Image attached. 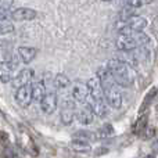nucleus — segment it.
Masks as SVG:
<instances>
[{
  "label": "nucleus",
  "instance_id": "obj_20",
  "mask_svg": "<svg viewBox=\"0 0 158 158\" xmlns=\"http://www.w3.org/2000/svg\"><path fill=\"white\" fill-rule=\"evenodd\" d=\"M54 86L57 87L58 90H65L67 87H69L71 86V81H69V78L67 77L65 74H58V75H56V78H54Z\"/></svg>",
  "mask_w": 158,
  "mask_h": 158
},
{
  "label": "nucleus",
  "instance_id": "obj_8",
  "mask_svg": "<svg viewBox=\"0 0 158 158\" xmlns=\"http://www.w3.org/2000/svg\"><path fill=\"white\" fill-rule=\"evenodd\" d=\"M18 63L15 61H2L0 63V82L8 83L14 77V69L17 68Z\"/></svg>",
  "mask_w": 158,
  "mask_h": 158
},
{
  "label": "nucleus",
  "instance_id": "obj_27",
  "mask_svg": "<svg viewBox=\"0 0 158 158\" xmlns=\"http://www.w3.org/2000/svg\"><path fill=\"white\" fill-rule=\"evenodd\" d=\"M13 3H14V0H0V7L7 10V8H10L13 6Z\"/></svg>",
  "mask_w": 158,
  "mask_h": 158
},
{
  "label": "nucleus",
  "instance_id": "obj_31",
  "mask_svg": "<svg viewBox=\"0 0 158 158\" xmlns=\"http://www.w3.org/2000/svg\"><path fill=\"white\" fill-rule=\"evenodd\" d=\"M129 2V0H122V3H128Z\"/></svg>",
  "mask_w": 158,
  "mask_h": 158
},
{
  "label": "nucleus",
  "instance_id": "obj_30",
  "mask_svg": "<svg viewBox=\"0 0 158 158\" xmlns=\"http://www.w3.org/2000/svg\"><path fill=\"white\" fill-rule=\"evenodd\" d=\"M103 2H107V3H111V2H114V0H103Z\"/></svg>",
  "mask_w": 158,
  "mask_h": 158
},
{
  "label": "nucleus",
  "instance_id": "obj_2",
  "mask_svg": "<svg viewBox=\"0 0 158 158\" xmlns=\"http://www.w3.org/2000/svg\"><path fill=\"white\" fill-rule=\"evenodd\" d=\"M150 42V38L140 32H133V33H126V35H119L117 40V49L121 52H132V50L137 49L140 46H144Z\"/></svg>",
  "mask_w": 158,
  "mask_h": 158
},
{
  "label": "nucleus",
  "instance_id": "obj_1",
  "mask_svg": "<svg viewBox=\"0 0 158 158\" xmlns=\"http://www.w3.org/2000/svg\"><path fill=\"white\" fill-rule=\"evenodd\" d=\"M107 68L110 69L112 75L114 82L118 86L128 87L131 85H133L135 79H136V74L132 69V67L125 61H121L118 58H112L107 63Z\"/></svg>",
  "mask_w": 158,
  "mask_h": 158
},
{
  "label": "nucleus",
  "instance_id": "obj_13",
  "mask_svg": "<svg viewBox=\"0 0 158 158\" xmlns=\"http://www.w3.org/2000/svg\"><path fill=\"white\" fill-rule=\"evenodd\" d=\"M93 110V114L98 118H104L107 114H108V103H107L106 97L104 98H98V100H93V103L90 104Z\"/></svg>",
  "mask_w": 158,
  "mask_h": 158
},
{
  "label": "nucleus",
  "instance_id": "obj_21",
  "mask_svg": "<svg viewBox=\"0 0 158 158\" xmlns=\"http://www.w3.org/2000/svg\"><path fill=\"white\" fill-rule=\"evenodd\" d=\"M135 10L136 8L131 7V6H125V7L122 8V10L119 11V14H118V17H119V21H126V19L132 18V17L135 15Z\"/></svg>",
  "mask_w": 158,
  "mask_h": 158
},
{
  "label": "nucleus",
  "instance_id": "obj_22",
  "mask_svg": "<svg viewBox=\"0 0 158 158\" xmlns=\"http://www.w3.org/2000/svg\"><path fill=\"white\" fill-rule=\"evenodd\" d=\"M13 31H14L13 22H10L7 18L0 21V35H7V33H11Z\"/></svg>",
  "mask_w": 158,
  "mask_h": 158
},
{
  "label": "nucleus",
  "instance_id": "obj_29",
  "mask_svg": "<svg viewBox=\"0 0 158 158\" xmlns=\"http://www.w3.org/2000/svg\"><path fill=\"white\" fill-rule=\"evenodd\" d=\"M7 137H8V135L6 133V132L0 131V142H4V140H7Z\"/></svg>",
  "mask_w": 158,
  "mask_h": 158
},
{
  "label": "nucleus",
  "instance_id": "obj_19",
  "mask_svg": "<svg viewBox=\"0 0 158 158\" xmlns=\"http://www.w3.org/2000/svg\"><path fill=\"white\" fill-rule=\"evenodd\" d=\"M114 128H112L111 123H106V125H103L100 129H98L97 132L94 133V137L96 140H101V139H107V137L112 136L114 135Z\"/></svg>",
  "mask_w": 158,
  "mask_h": 158
},
{
  "label": "nucleus",
  "instance_id": "obj_9",
  "mask_svg": "<svg viewBox=\"0 0 158 158\" xmlns=\"http://www.w3.org/2000/svg\"><path fill=\"white\" fill-rule=\"evenodd\" d=\"M10 17L14 21H31V19H35L38 17V13H36V10L29 7H19L15 8Z\"/></svg>",
  "mask_w": 158,
  "mask_h": 158
},
{
  "label": "nucleus",
  "instance_id": "obj_11",
  "mask_svg": "<svg viewBox=\"0 0 158 158\" xmlns=\"http://www.w3.org/2000/svg\"><path fill=\"white\" fill-rule=\"evenodd\" d=\"M33 77H35V71L31 68H24L18 72V75L13 77V83L15 87H19V86H24V85H28L32 82Z\"/></svg>",
  "mask_w": 158,
  "mask_h": 158
},
{
  "label": "nucleus",
  "instance_id": "obj_10",
  "mask_svg": "<svg viewBox=\"0 0 158 158\" xmlns=\"http://www.w3.org/2000/svg\"><path fill=\"white\" fill-rule=\"evenodd\" d=\"M87 86V92H89V96L93 98V100H98V98H104V89L100 83V79L97 77L90 78L86 83Z\"/></svg>",
  "mask_w": 158,
  "mask_h": 158
},
{
  "label": "nucleus",
  "instance_id": "obj_3",
  "mask_svg": "<svg viewBox=\"0 0 158 158\" xmlns=\"http://www.w3.org/2000/svg\"><path fill=\"white\" fill-rule=\"evenodd\" d=\"M122 25L118 28L119 35H126V33H133V32H140L147 27V19L143 17H136L133 15L132 18L126 19V21H121Z\"/></svg>",
  "mask_w": 158,
  "mask_h": 158
},
{
  "label": "nucleus",
  "instance_id": "obj_16",
  "mask_svg": "<svg viewBox=\"0 0 158 158\" xmlns=\"http://www.w3.org/2000/svg\"><path fill=\"white\" fill-rule=\"evenodd\" d=\"M78 119L82 125H90L94 119V114H93V110L90 107V104H86V106L82 107V110L78 114Z\"/></svg>",
  "mask_w": 158,
  "mask_h": 158
},
{
  "label": "nucleus",
  "instance_id": "obj_23",
  "mask_svg": "<svg viewBox=\"0 0 158 158\" xmlns=\"http://www.w3.org/2000/svg\"><path fill=\"white\" fill-rule=\"evenodd\" d=\"M74 137H75V139H81V140H86V139L96 140L94 133H92V132H87V131H79V132H77V133L74 135Z\"/></svg>",
  "mask_w": 158,
  "mask_h": 158
},
{
  "label": "nucleus",
  "instance_id": "obj_18",
  "mask_svg": "<svg viewBox=\"0 0 158 158\" xmlns=\"http://www.w3.org/2000/svg\"><path fill=\"white\" fill-rule=\"evenodd\" d=\"M31 90H32V100L39 103L46 94V86L43 82H36V83L31 85Z\"/></svg>",
  "mask_w": 158,
  "mask_h": 158
},
{
  "label": "nucleus",
  "instance_id": "obj_15",
  "mask_svg": "<svg viewBox=\"0 0 158 158\" xmlns=\"http://www.w3.org/2000/svg\"><path fill=\"white\" fill-rule=\"evenodd\" d=\"M38 54V50L35 47H29V46H21L18 47V56L21 58V61L24 64H29L33 61V58Z\"/></svg>",
  "mask_w": 158,
  "mask_h": 158
},
{
  "label": "nucleus",
  "instance_id": "obj_6",
  "mask_svg": "<svg viewBox=\"0 0 158 158\" xmlns=\"http://www.w3.org/2000/svg\"><path fill=\"white\" fill-rule=\"evenodd\" d=\"M40 108L42 111L44 112L46 115H50L56 111L57 108V103H58V97H57V93L56 92H50V93H46L43 96L40 101Z\"/></svg>",
  "mask_w": 158,
  "mask_h": 158
},
{
  "label": "nucleus",
  "instance_id": "obj_25",
  "mask_svg": "<svg viewBox=\"0 0 158 158\" xmlns=\"http://www.w3.org/2000/svg\"><path fill=\"white\" fill-rule=\"evenodd\" d=\"M151 2H153V0H129L126 4H129L133 8H139V7H143V6L150 4Z\"/></svg>",
  "mask_w": 158,
  "mask_h": 158
},
{
  "label": "nucleus",
  "instance_id": "obj_7",
  "mask_svg": "<svg viewBox=\"0 0 158 158\" xmlns=\"http://www.w3.org/2000/svg\"><path fill=\"white\" fill-rule=\"evenodd\" d=\"M75 118V103L72 100H65L61 107L60 119L64 125H71Z\"/></svg>",
  "mask_w": 158,
  "mask_h": 158
},
{
  "label": "nucleus",
  "instance_id": "obj_14",
  "mask_svg": "<svg viewBox=\"0 0 158 158\" xmlns=\"http://www.w3.org/2000/svg\"><path fill=\"white\" fill-rule=\"evenodd\" d=\"M96 77L100 79V83H101V86H103L104 90H106L107 87L112 86V85L115 83L114 79H112L111 72H110V69L107 68V65L100 67V68L97 69V75H96Z\"/></svg>",
  "mask_w": 158,
  "mask_h": 158
},
{
  "label": "nucleus",
  "instance_id": "obj_12",
  "mask_svg": "<svg viewBox=\"0 0 158 158\" xmlns=\"http://www.w3.org/2000/svg\"><path fill=\"white\" fill-rule=\"evenodd\" d=\"M71 94L72 98L78 103H85L89 97V92H87V86L86 83H82V82H75L72 85V89H71Z\"/></svg>",
  "mask_w": 158,
  "mask_h": 158
},
{
  "label": "nucleus",
  "instance_id": "obj_28",
  "mask_svg": "<svg viewBox=\"0 0 158 158\" xmlns=\"http://www.w3.org/2000/svg\"><path fill=\"white\" fill-rule=\"evenodd\" d=\"M6 18H7V13H6L4 8L0 7V21H2V19H6Z\"/></svg>",
  "mask_w": 158,
  "mask_h": 158
},
{
  "label": "nucleus",
  "instance_id": "obj_24",
  "mask_svg": "<svg viewBox=\"0 0 158 158\" xmlns=\"http://www.w3.org/2000/svg\"><path fill=\"white\" fill-rule=\"evenodd\" d=\"M146 126H147V115H142V117H139V119H137L135 131H136L137 133H140V132H143V129H144Z\"/></svg>",
  "mask_w": 158,
  "mask_h": 158
},
{
  "label": "nucleus",
  "instance_id": "obj_17",
  "mask_svg": "<svg viewBox=\"0 0 158 158\" xmlns=\"http://www.w3.org/2000/svg\"><path fill=\"white\" fill-rule=\"evenodd\" d=\"M69 147L72 151L75 153H82V154H87L92 151V146L86 142V140H81V139H75L69 143Z\"/></svg>",
  "mask_w": 158,
  "mask_h": 158
},
{
  "label": "nucleus",
  "instance_id": "obj_5",
  "mask_svg": "<svg viewBox=\"0 0 158 158\" xmlns=\"http://www.w3.org/2000/svg\"><path fill=\"white\" fill-rule=\"evenodd\" d=\"M15 101H17V104H18L19 107H22V108H27V107L32 103V90H31V83L17 87Z\"/></svg>",
  "mask_w": 158,
  "mask_h": 158
},
{
  "label": "nucleus",
  "instance_id": "obj_26",
  "mask_svg": "<svg viewBox=\"0 0 158 158\" xmlns=\"http://www.w3.org/2000/svg\"><path fill=\"white\" fill-rule=\"evenodd\" d=\"M143 132H144V139H153L154 136H156V129L151 128V126H146L144 129H143Z\"/></svg>",
  "mask_w": 158,
  "mask_h": 158
},
{
  "label": "nucleus",
  "instance_id": "obj_4",
  "mask_svg": "<svg viewBox=\"0 0 158 158\" xmlns=\"http://www.w3.org/2000/svg\"><path fill=\"white\" fill-rule=\"evenodd\" d=\"M104 97H106L110 107H112V108H121V106H122V93H121L117 83H114L112 86L107 87L104 90Z\"/></svg>",
  "mask_w": 158,
  "mask_h": 158
}]
</instances>
